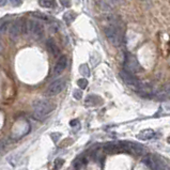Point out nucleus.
<instances>
[{"mask_svg":"<svg viewBox=\"0 0 170 170\" xmlns=\"http://www.w3.org/2000/svg\"><path fill=\"white\" fill-rule=\"evenodd\" d=\"M33 108H34L33 117L38 120H42L47 117L56 108V105L47 99H39L33 103Z\"/></svg>","mask_w":170,"mask_h":170,"instance_id":"1","label":"nucleus"},{"mask_svg":"<svg viewBox=\"0 0 170 170\" xmlns=\"http://www.w3.org/2000/svg\"><path fill=\"white\" fill-rule=\"evenodd\" d=\"M24 31L27 33H29L32 38H34L36 40H39V39L42 38L44 32V28L43 25L36 19H30L28 20L26 24H24L23 26Z\"/></svg>","mask_w":170,"mask_h":170,"instance_id":"2","label":"nucleus"},{"mask_svg":"<svg viewBox=\"0 0 170 170\" xmlns=\"http://www.w3.org/2000/svg\"><path fill=\"white\" fill-rule=\"evenodd\" d=\"M120 76H121L122 80L124 81L128 87H131L132 89L137 90V91L140 92L141 90H143L146 88L145 84H143L142 81H140L139 79L136 78V77L134 76V74L128 73V72H126L125 70L120 72Z\"/></svg>","mask_w":170,"mask_h":170,"instance_id":"3","label":"nucleus"},{"mask_svg":"<svg viewBox=\"0 0 170 170\" xmlns=\"http://www.w3.org/2000/svg\"><path fill=\"white\" fill-rule=\"evenodd\" d=\"M104 33L107 40L114 46H119L122 44V33L119 31L116 25L107 26L104 28Z\"/></svg>","mask_w":170,"mask_h":170,"instance_id":"4","label":"nucleus"},{"mask_svg":"<svg viewBox=\"0 0 170 170\" xmlns=\"http://www.w3.org/2000/svg\"><path fill=\"white\" fill-rule=\"evenodd\" d=\"M124 70L131 74H137L142 72V68L140 65L138 59L134 55H131V53H126V56H125Z\"/></svg>","mask_w":170,"mask_h":170,"instance_id":"5","label":"nucleus"},{"mask_svg":"<svg viewBox=\"0 0 170 170\" xmlns=\"http://www.w3.org/2000/svg\"><path fill=\"white\" fill-rule=\"evenodd\" d=\"M143 164L150 169H169L170 168L156 155H147L143 158Z\"/></svg>","mask_w":170,"mask_h":170,"instance_id":"6","label":"nucleus"},{"mask_svg":"<svg viewBox=\"0 0 170 170\" xmlns=\"http://www.w3.org/2000/svg\"><path fill=\"white\" fill-rule=\"evenodd\" d=\"M65 87V79L64 78H59L56 81H53V84H50V86L47 88L46 90V95L48 97H55L57 94H59L60 92H62V90Z\"/></svg>","mask_w":170,"mask_h":170,"instance_id":"7","label":"nucleus"},{"mask_svg":"<svg viewBox=\"0 0 170 170\" xmlns=\"http://www.w3.org/2000/svg\"><path fill=\"white\" fill-rule=\"evenodd\" d=\"M123 145H124V149L126 153L134 155H142L145 153L143 148L139 143H135V142L131 141H123Z\"/></svg>","mask_w":170,"mask_h":170,"instance_id":"8","label":"nucleus"},{"mask_svg":"<svg viewBox=\"0 0 170 170\" xmlns=\"http://www.w3.org/2000/svg\"><path fill=\"white\" fill-rule=\"evenodd\" d=\"M24 24L22 23V20L18 19L16 20V22H14V23L11 25L10 29H9V36H10V38L12 39V40H16V39L18 38V36H19L20 33V30H22V28H23Z\"/></svg>","mask_w":170,"mask_h":170,"instance_id":"9","label":"nucleus"},{"mask_svg":"<svg viewBox=\"0 0 170 170\" xmlns=\"http://www.w3.org/2000/svg\"><path fill=\"white\" fill-rule=\"evenodd\" d=\"M66 63H68V58L65 56H61L59 58L58 62L56 63V65H55V69H53V76H59L65 70Z\"/></svg>","mask_w":170,"mask_h":170,"instance_id":"10","label":"nucleus"},{"mask_svg":"<svg viewBox=\"0 0 170 170\" xmlns=\"http://www.w3.org/2000/svg\"><path fill=\"white\" fill-rule=\"evenodd\" d=\"M103 103V99L95 95V94H91V95H88L85 99V105L86 106H97V105L102 104Z\"/></svg>","mask_w":170,"mask_h":170,"instance_id":"11","label":"nucleus"},{"mask_svg":"<svg viewBox=\"0 0 170 170\" xmlns=\"http://www.w3.org/2000/svg\"><path fill=\"white\" fill-rule=\"evenodd\" d=\"M107 153H119L121 152V147L119 142H107L103 147Z\"/></svg>","mask_w":170,"mask_h":170,"instance_id":"12","label":"nucleus"},{"mask_svg":"<svg viewBox=\"0 0 170 170\" xmlns=\"http://www.w3.org/2000/svg\"><path fill=\"white\" fill-rule=\"evenodd\" d=\"M154 135H155L154 131L151 130V128H147V130H142L141 132L138 133L136 137L139 138V139H141V140H149V139H151V138L154 137Z\"/></svg>","mask_w":170,"mask_h":170,"instance_id":"13","label":"nucleus"},{"mask_svg":"<svg viewBox=\"0 0 170 170\" xmlns=\"http://www.w3.org/2000/svg\"><path fill=\"white\" fill-rule=\"evenodd\" d=\"M46 46H47L48 51L53 55V57H57L59 55V53H60L59 47L57 46V44L55 43V41L53 40H47V42H46Z\"/></svg>","mask_w":170,"mask_h":170,"instance_id":"14","label":"nucleus"},{"mask_svg":"<svg viewBox=\"0 0 170 170\" xmlns=\"http://www.w3.org/2000/svg\"><path fill=\"white\" fill-rule=\"evenodd\" d=\"M97 7L101 11H105V12H111L112 11V7L110 5V3L106 0H99L97 2Z\"/></svg>","mask_w":170,"mask_h":170,"instance_id":"15","label":"nucleus"},{"mask_svg":"<svg viewBox=\"0 0 170 170\" xmlns=\"http://www.w3.org/2000/svg\"><path fill=\"white\" fill-rule=\"evenodd\" d=\"M75 18H76V14L74 12H72V11H69V12H66L65 14L63 15V19L64 22H65L68 25H70V24H72L75 20Z\"/></svg>","mask_w":170,"mask_h":170,"instance_id":"16","label":"nucleus"},{"mask_svg":"<svg viewBox=\"0 0 170 170\" xmlns=\"http://www.w3.org/2000/svg\"><path fill=\"white\" fill-rule=\"evenodd\" d=\"M40 5L42 8L51 9L56 7V1L55 0H40Z\"/></svg>","mask_w":170,"mask_h":170,"instance_id":"17","label":"nucleus"},{"mask_svg":"<svg viewBox=\"0 0 170 170\" xmlns=\"http://www.w3.org/2000/svg\"><path fill=\"white\" fill-rule=\"evenodd\" d=\"M79 72H80V74L82 75L84 77H89L90 76V69L89 66H88V64H81L80 66H79Z\"/></svg>","mask_w":170,"mask_h":170,"instance_id":"18","label":"nucleus"},{"mask_svg":"<svg viewBox=\"0 0 170 170\" xmlns=\"http://www.w3.org/2000/svg\"><path fill=\"white\" fill-rule=\"evenodd\" d=\"M156 95H157L158 97H167V99H169L170 97V85L165 86V88L163 89V91L158 92Z\"/></svg>","mask_w":170,"mask_h":170,"instance_id":"19","label":"nucleus"},{"mask_svg":"<svg viewBox=\"0 0 170 170\" xmlns=\"http://www.w3.org/2000/svg\"><path fill=\"white\" fill-rule=\"evenodd\" d=\"M19 157H20V156L18 154H13V155H11V156H9L8 160H9V163H10L12 166H16V165H17Z\"/></svg>","mask_w":170,"mask_h":170,"instance_id":"20","label":"nucleus"},{"mask_svg":"<svg viewBox=\"0 0 170 170\" xmlns=\"http://www.w3.org/2000/svg\"><path fill=\"white\" fill-rule=\"evenodd\" d=\"M73 164H74V167L78 168V169H79V168H82L84 166H86V160H82L81 157H78L77 160H74Z\"/></svg>","mask_w":170,"mask_h":170,"instance_id":"21","label":"nucleus"},{"mask_svg":"<svg viewBox=\"0 0 170 170\" xmlns=\"http://www.w3.org/2000/svg\"><path fill=\"white\" fill-rule=\"evenodd\" d=\"M31 15L33 17L39 18V19H43V20H49V16H47L46 14L44 13H40V12H34V13H31Z\"/></svg>","mask_w":170,"mask_h":170,"instance_id":"22","label":"nucleus"},{"mask_svg":"<svg viewBox=\"0 0 170 170\" xmlns=\"http://www.w3.org/2000/svg\"><path fill=\"white\" fill-rule=\"evenodd\" d=\"M77 86L80 88V89H86L87 86H88V80H87V78L85 77V78H80L77 80Z\"/></svg>","mask_w":170,"mask_h":170,"instance_id":"23","label":"nucleus"},{"mask_svg":"<svg viewBox=\"0 0 170 170\" xmlns=\"http://www.w3.org/2000/svg\"><path fill=\"white\" fill-rule=\"evenodd\" d=\"M63 164H64V160H62V158H57V160H55V168L59 169V168H61L63 166Z\"/></svg>","mask_w":170,"mask_h":170,"instance_id":"24","label":"nucleus"},{"mask_svg":"<svg viewBox=\"0 0 170 170\" xmlns=\"http://www.w3.org/2000/svg\"><path fill=\"white\" fill-rule=\"evenodd\" d=\"M73 97H74V99H80L81 97H82V92H81L80 90H75V91L73 92Z\"/></svg>","mask_w":170,"mask_h":170,"instance_id":"25","label":"nucleus"},{"mask_svg":"<svg viewBox=\"0 0 170 170\" xmlns=\"http://www.w3.org/2000/svg\"><path fill=\"white\" fill-rule=\"evenodd\" d=\"M9 1H10V3L13 7H19V5H22V3H23L22 0H9Z\"/></svg>","mask_w":170,"mask_h":170,"instance_id":"26","label":"nucleus"},{"mask_svg":"<svg viewBox=\"0 0 170 170\" xmlns=\"http://www.w3.org/2000/svg\"><path fill=\"white\" fill-rule=\"evenodd\" d=\"M50 137L53 138V140L55 142L58 141V138L61 137V134L60 133H53V134H50Z\"/></svg>","mask_w":170,"mask_h":170,"instance_id":"27","label":"nucleus"},{"mask_svg":"<svg viewBox=\"0 0 170 170\" xmlns=\"http://www.w3.org/2000/svg\"><path fill=\"white\" fill-rule=\"evenodd\" d=\"M9 23H2L1 24V33H3L5 31V29L8 28Z\"/></svg>","mask_w":170,"mask_h":170,"instance_id":"28","label":"nucleus"},{"mask_svg":"<svg viewBox=\"0 0 170 170\" xmlns=\"http://www.w3.org/2000/svg\"><path fill=\"white\" fill-rule=\"evenodd\" d=\"M61 3H62V4H63L64 7H66V8L71 5V2H70V0H61Z\"/></svg>","mask_w":170,"mask_h":170,"instance_id":"29","label":"nucleus"},{"mask_svg":"<svg viewBox=\"0 0 170 170\" xmlns=\"http://www.w3.org/2000/svg\"><path fill=\"white\" fill-rule=\"evenodd\" d=\"M110 1L116 4H124V0H110Z\"/></svg>","mask_w":170,"mask_h":170,"instance_id":"30","label":"nucleus"},{"mask_svg":"<svg viewBox=\"0 0 170 170\" xmlns=\"http://www.w3.org/2000/svg\"><path fill=\"white\" fill-rule=\"evenodd\" d=\"M0 1H1V2H0V5H1V7H3L5 3L8 2V0H0Z\"/></svg>","mask_w":170,"mask_h":170,"instance_id":"31","label":"nucleus"},{"mask_svg":"<svg viewBox=\"0 0 170 170\" xmlns=\"http://www.w3.org/2000/svg\"><path fill=\"white\" fill-rule=\"evenodd\" d=\"M168 142H170V138H169V139H168Z\"/></svg>","mask_w":170,"mask_h":170,"instance_id":"32","label":"nucleus"}]
</instances>
